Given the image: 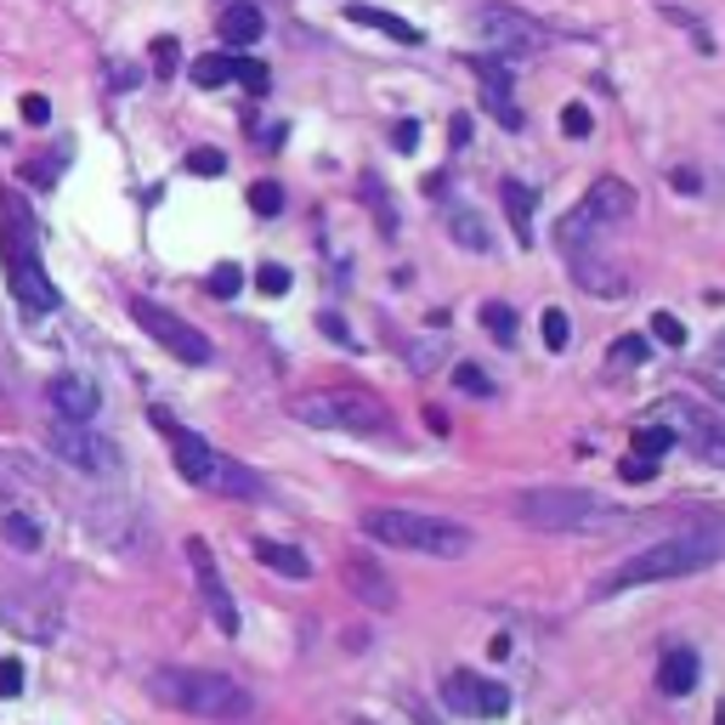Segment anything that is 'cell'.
<instances>
[{"label":"cell","mask_w":725,"mask_h":725,"mask_svg":"<svg viewBox=\"0 0 725 725\" xmlns=\"http://www.w3.org/2000/svg\"><path fill=\"white\" fill-rule=\"evenodd\" d=\"M725 562V527H691V533H675V539H657L646 550H630L612 573L596 578L589 596L607 601V596H623V589H641V584H664V578H691Z\"/></svg>","instance_id":"cell-1"},{"label":"cell","mask_w":725,"mask_h":725,"mask_svg":"<svg viewBox=\"0 0 725 725\" xmlns=\"http://www.w3.org/2000/svg\"><path fill=\"white\" fill-rule=\"evenodd\" d=\"M153 419V431L171 442V459H176V471L193 482V487H210V493H233V499H255L261 493V476L255 471H244L239 459H227L221 448H210L199 431H187V425H176L164 408H153L148 414Z\"/></svg>","instance_id":"cell-2"},{"label":"cell","mask_w":725,"mask_h":725,"mask_svg":"<svg viewBox=\"0 0 725 725\" xmlns=\"http://www.w3.org/2000/svg\"><path fill=\"white\" fill-rule=\"evenodd\" d=\"M516 521L533 533H612L623 510L589 487H527L516 499Z\"/></svg>","instance_id":"cell-3"},{"label":"cell","mask_w":725,"mask_h":725,"mask_svg":"<svg viewBox=\"0 0 725 725\" xmlns=\"http://www.w3.org/2000/svg\"><path fill=\"white\" fill-rule=\"evenodd\" d=\"M289 414L301 425H312V431H352V437L391 431V408H385V398H375L369 385H312V391H295Z\"/></svg>","instance_id":"cell-4"},{"label":"cell","mask_w":725,"mask_h":725,"mask_svg":"<svg viewBox=\"0 0 725 725\" xmlns=\"http://www.w3.org/2000/svg\"><path fill=\"white\" fill-rule=\"evenodd\" d=\"M357 527L369 533L375 544L391 550H414V555H442V562H459V555L476 550V533L459 527L448 516H419V510H362Z\"/></svg>","instance_id":"cell-5"},{"label":"cell","mask_w":725,"mask_h":725,"mask_svg":"<svg viewBox=\"0 0 725 725\" xmlns=\"http://www.w3.org/2000/svg\"><path fill=\"white\" fill-rule=\"evenodd\" d=\"M153 698L193 720H250V691L216 669H153Z\"/></svg>","instance_id":"cell-6"},{"label":"cell","mask_w":725,"mask_h":725,"mask_svg":"<svg viewBox=\"0 0 725 725\" xmlns=\"http://www.w3.org/2000/svg\"><path fill=\"white\" fill-rule=\"evenodd\" d=\"M0 205H7V199H0ZM0 250H7V278H12L18 307H23V312H51L62 295H57V284L46 278L41 250H35V239H28V221H18L12 205H7V239H0Z\"/></svg>","instance_id":"cell-7"},{"label":"cell","mask_w":725,"mask_h":725,"mask_svg":"<svg viewBox=\"0 0 725 725\" xmlns=\"http://www.w3.org/2000/svg\"><path fill=\"white\" fill-rule=\"evenodd\" d=\"M476 35L499 51L505 62H521V57H539L544 46H550V35H544V23L539 18H527L521 7H505V0H493V7H482L476 18Z\"/></svg>","instance_id":"cell-8"},{"label":"cell","mask_w":725,"mask_h":725,"mask_svg":"<svg viewBox=\"0 0 725 725\" xmlns=\"http://www.w3.org/2000/svg\"><path fill=\"white\" fill-rule=\"evenodd\" d=\"M130 318H137V323H142V335L159 341L176 362H193V369H199V362H210V341L199 335V329L182 323L176 312H164L159 301H148V295H130Z\"/></svg>","instance_id":"cell-9"},{"label":"cell","mask_w":725,"mask_h":725,"mask_svg":"<svg viewBox=\"0 0 725 725\" xmlns=\"http://www.w3.org/2000/svg\"><path fill=\"white\" fill-rule=\"evenodd\" d=\"M652 419H664L691 453L725 471V419H709L703 408H691L686 398H657V403H652Z\"/></svg>","instance_id":"cell-10"},{"label":"cell","mask_w":725,"mask_h":725,"mask_svg":"<svg viewBox=\"0 0 725 725\" xmlns=\"http://www.w3.org/2000/svg\"><path fill=\"white\" fill-rule=\"evenodd\" d=\"M46 442H51V453L62 459V465H74V471H91V476L119 471V448L108 437H96L85 419H51Z\"/></svg>","instance_id":"cell-11"},{"label":"cell","mask_w":725,"mask_h":725,"mask_svg":"<svg viewBox=\"0 0 725 725\" xmlns=\"http://www.w3.org/2000/svg\"><path fill=\"white\" fill-rule=\"evenodd\" d=\"M0 618H7V630L23 635V641H57L62 630V601L51 589H28V596H0Z\"/></svg>","instance_id":"cell-12"},{"label":"cell","mask_w":725,"mask_h":725,"mask_svg":"<svg viewBox=\"0 0 725 725\" xmlns=\"http://www.w3.org/2000/svg\"><path fill=\"white\" fill-rule=\"evenodd\" d=\"M442 703L453 709V714H465V720H499L505 709H510V691L499 686V680H476V675H448V686H442Z\"/></svg>","instance_id":"cell-13"},{"label":"cell","mask_w":725,"mask_h":725,"mask_svg":"<svg viewBox=\"0 0 725 725\" xmlns=\"http://www.w3.org/2000/svg\"><path fill=\"white\" fill-rule=\"evenodd\" d=\"M187 562H193V578H199V596H205V607H210V618H216V630H221V635H239V607H233V596H227L210 544H205V539H187Z\"/></svg>","instance_id":"cell-14"},{"label":"cell","mask_w":725,"mask_h":725,"mask_svg":"<svg viewBox=\"0 0 725 725\" xmlns=\"http://www.w3.org/2000/svg\"><path fill=\"white\" fill-rule=\"evenodd\" d=\"M471 69L482 80V108L499 119L505 130H521V108L510 103V69H505L499 57H471Z\"/></svg>","instance_id":"cell-15"},{"label":"cell","mask_w":725,"mask_h":725,"mask_svg":"<svg viewBox=\"0 0 725 725\" xmlns=\"http://www.w3.org/2000/svg\"><path fill=\"white\" fill-rule=\"evenodd\" d=\"M46 403L57 419H96V408H103V398H96V385L85 375H51L46 380Z\"/></svg>","instance_id":"cell-16"},{"label":"cell","mask_w":725,"mask_h":725,"mask_svg":"<svg viewBox=\"0 0 725 725\" xmlns=\"http://www.w3.org/2000/svg\"><path fill=\"white\" fill-rule=\"evenodd\" d=\"M341 584L352 589L362 607H391V601H398V596H391V578H385V567L375 562V555H346V562H341Z\"/></svg>","instance_id":"cell-17"},{"label":"cell","mask_w":725,"mask_h":725,"mask_svg":"<svg viewBox=\"0 0 725 725\" xmlns=\"http://www.w3.org/2000/svg\"><path fill=\"white\" fill-rule=\"evenodd\" d=\"M584 210L596 216L601 227H612V221H630V216H635V187L623 182V176H601L596 187L584 193Z\"/></svg>","instance_id":"cell-18"},{"label":"cell","mask_w":725,"mask_h":725,"mask_svg":"<svg viewBox=\"0 0 725 725\" xmlns=\"http://www.w3.org/2000/svg\"><path fill=\"white\" fill-rule=\"evenodd\" d=\"M567 267H573V278H578L589 295H601V301H618V295L630 289V278H623L618 267H607V261H596L589 250H573V255H567Z\"/></svg>","instance_id":"cell-19"},{"label":"cell","mask_w":725,"mask_h":725,"mask_svg":"<svg viewBox=\"0 0 725 725\" xmlns=\"http://www.w3.org/2000/svg\"><path fill=\"white\" fill-rule=\"evenodd\" d=\"M703 680V664H698V652L691 646H675V652H664V664H657V686L669 691V698H686L691 686Z\"/></svg>","instance_id":"cell-20"},{"label":"cell","mask_w":725,"mask_h":725,"mask_svg":"<svg viewBox=\"0 0 725 725\" xmlns=\"http://www.w3.org/2000/svg\"><path fill=\"white\" fill-rule=\"evenodd\" d=\"M250 555L261 567H273V573H284V578H312V562L295 544H278V539H250Z\"/></svg>","instance_id":"cell-21"},{"label":"cell","mask_w":725,"mask_h":725,"mask_svg":"<svg viewBox=\"0 0 725 725\" xmlns=\"http://www.w3.org/2000/svg\"><path fill=\"white\" fill-rule=\"evenodd\" d=\"M261 28H267V18H261L250 0H239V7H227V12H221L216 35H221V46H255V41H261Z\"/></svg>","instance_id":"cell-22"},{"label":"cell","mask_w":725,"mask_h":725,"mask_svg":"<svg viewBox=\"0 0 725 725\" xmlns=\"http://www.w3.org/2000/svg\"><path fill=\"white\" fill-rule=\"evenodd\" d=\"M499 193H505V216H510V227H516V239H521V250H527V244H533V210H539V187H527V182H505Z\"/></svg>","instance_id":"cell-23"},{"label":"cell","mask_w":725,"mask_h":725,"mask_svg":"<svg viewBox=\"0 0 725 725\" xmlns=\"http://www.w3.org/2000/svg\"><path fill=\"white\" fill-rule=\"evenodd\" d=\"M346 18H352V23H369V28H380V35L403 41V46H414V41H419V28H414V23H403L398 12H380V7H346Z\"/></svg>","instance_id":"cell-24"},{"label":"cell","mask_w":725,"mask_h":725,"mask_svg":"<svg viewBox=\"0 0 725 725\" xmlns=\"http://www.w3.org/2000/svg\"><path fill=\"white\" fill-rule=\"evenodd\" d=\"M448 233H453V244H459V250H476V255L493 244V239H487V227H482V216H476V210H465V205H453V210H448Z\"/></svg>","instance_id":"cell-25"},{"label":"cell","mask_w":725,"mask_h":725,"mask_svg":"<svg viewBox=\"0 0 725 725\" xmlns=\"http://www.w3.org/2000/svg\"><path fill=\"white\" fill-rule=\"evenodd\" d=\"M0 533H7V544L23 550V555H35V550H41V521H35V516H23V510H7Z\"/></svg>","instance_id":"cell-26"},{"label":"cell","mask_w":725,"mask_h":725,"mask_svg":"<svg viewBox=\"0 0 725 725\" xmlns=\"http://www.w3.org/2000/svg\"><path fill=\"white\" fill-rule=\"evenodd\" d=\"M669 448H675V431H669L664 419H646L641 431L630 437V453H646V459H664Z\"/></svg>","instance_id":"cell-27"},{"label":"cell","mask_w":725,"mask_h":725,"mask_svg":"<svg viewBox=\"0 0 725 725\" xmlns=\"http://www.w3.org/2000/svg\"><path fill=\"white\" fill-rule=\"evenodd\" d=\"M227 80H233V57L205 51L199 62H193V85H199V91H216V85H227Z\"/></svg>","instance_id":"cell-28"},{"label":"cell","mask_w":725,"mask_h":725,"mask_svg":"<svg viewBox=\"0 0 725 725\" xmlns=\"http://www.w3.org/2000/svg\"><path fill=\"white\" fill-rule=\"evenodd\" d=\"M641 362H646V341H641V335H618V341L607 346V369H618V375L641 369Z\"/></svg>","instance_id":"cell-29"},{"label":"cell","mask_w":725,"mask_h":725,"mask_svg":"<svg viewBox=\"0 0 725 725\" xmlns=\"http://www.w3.org/2000/svg\"><path fill=\"white\" fill-rule=\"evenodd\" d=\"M482 329H487V335L499 341V346H516V312H510L505 301H487V307H482Z\"/></svg>","instance_id":"cell-30"},{"label":"cell","mask_w":725,"mask_h":725,"mask_svg":"<svg viewBox=\"0 0 725 725\" xmlns=\"http://www.w3.org/2000/svg\"><path fill=\"white\" fill-rule=\"evenodd\" d=\"M205 284H210V295H221V301H233V295L244 289V267H239V261H216Z\"/></svg>","instance_id":"cell-31"},{"label":"cell","mask_w":725,"mask_h":725,"mask_svg":"<svg viewBox=\"0 0 725 725\" xmlns=\"http://www.w3.org/2000/svg\"><path fill=\"white\" fill-rule=\"evenodd\" d=\"M539 329H544V346H550V352H567V341H573V323H567V312H562V307H544Z\"/></svg>","instance_id":"cell-32"},{"label":"cell","mask_w":725,"mask_h":725,"mask_svg":"<svg viewBox=\"0 0 725 725\" xmlns=\"http://www.w3.org/2000/svg\"><path fill=\"white\" fill-rule=\"evenodd\" d=\"M233 80H239L244 91H255V96H267V85H273L267 62H255V57H233Z\"/></svg>","instance_id":"cell-33"},{"label":"cell","mask_w":725,"mask_h":725,"mask_svg":"<svg viewBox=\"0 0 725 725\" xmlns=\"http://www.w3.org/2000/svg\"><path fill=\"white\" fill-rule=\"evenodd\" d=\"M453 385L471 391V398H493V380L476 369V362H453Z\"/></svg>","instance_id":"cell-34"},{"label":"cell","mask_w":725,"mask_h":725,"mask_svg":"<svg viewBox=\"0 0 725 725\" xmlns=\"http://www.w3.org/2000/svg\"><path fill=\"white\" fill-rule=\"evenodd\" d=\"M657 465H664V459H646V453H630V459H623V465H618V476H623V482H630V487H646V482L657 476Z\"/></svg>","instance_id":"cell-35"},{"label":"cell","mask_w":725,"mask_h":725,"mask_svg":"<svg viewBox=\"0 0 725 725\" xmlns=\"http://www.w3.org/2000/svg\"><path fill=\"white\" fill-rule=\"evenodd\" d=\"M250 210H255V216H278V210H284V187H278V182H255V187H250Z\"/></svg>","instance_id":"cell-36"},{"label":"cell","mask_w":725,"mask_h":725,"mask_svg":"<svg viewBox=\"0 0 725 725\" xmlns=\"http://www.w3.org/2000/svg\"><path fill=\"white\" fill-rule=\"evenodd\" d=\"M187 171H193V176H221V171H227V153H221V148H193V153H187Z\"/></svg>","instance_id":"cell-37"},{"label":"cell","mask_w":725,"mask_h":725,"mask_svg":"<svg viewBox=\"0 0 725 725\" xmlns=\"http://www.w3.org/2000/svg\"><path fill=\"white\" fill-rule=\"evenodd\" d=\"M652 335L664 341V346H686V323L675 312H652Z\"/></svg>","instance_id":"cell-38"},{"label":"cell","mask_w":725,"mask_h":725,"mask_svg":"<svg viewBox=\"0 0 725 725\" xmlns=\"http://www.w3.org/2000/svg\"><path fill=\"white\" fill-rule=\"evenodd\" d=\"M23 686H28V675H23V657H0V698H18Z\"/></svg>","instance_id":"cell-39"},{"label":"cell","mask_w":725,"mask_h":725,"mask_svg":"<svg viewBox=\"0 0 725 725\" xmlns=\"http://www.w3.org/2000/svg\"><path fill=\"white\" fill-rule=\"evenodd\" d=\"M148 51H153V74H159V80H171V74H176V51H182V46H176L171 35H164V41H153Z\"/></svg>","instance_id":"cell-40"},{"label":"cell","mask_w":725,"mask_h":725,"mask_svg":"<svg viewBox=\"0 0 725 725\" xmlns=\"http://www.w3.org/2000/svg\"><path fill=\"white\" fill-rule=\"evenodd\" d=\"M562 130H567V137H589V130H596V114H589L584 103H567L562 108Z\"/></svg>","instance_id":"cell-41"},{"label":"cell","mask_w":725,"mask_h":725,"mask_svg":"<svg viewBox=\"0 0 725 725\" xmlns=\"http://www.w3.org/2000/svg\"><path fill=\"white\" fill-rule=\"evenodd\" d=\"M255 289L261 295H284L289 289V273L278 267V261H267V267H255Z\"/></svg>","instance_id":"cell-42"},{"label":"cell","mask_w":725,"mask_h":725,"mask_svg":"<svg viewBox=\"0 0 725 725\" xmlns=\"http://www.w3.org/2000/svg\"><path fill=\"white\" fill-rule=\"evenodd\" d=\"M18 108H23V119H28V125H51V103H46L41 91H28V96H23Z\"/></svg>","instance_id":"cell-43"},{"label":"cell","mask_w":725,"mask_h":725,"mask_svg":"<svg viewBox=\"0 0 725 725\" xmlns=\"http://www.w3.org/2000/svg\"><path fill=\"white\" fill-rule=\"evenodd\" d=\"M391 148H398V153H414V148H419V125H414V119H398V125H391Z\"/></svg>","instance_id":"cell-44"},{"label":"cell","mask_w":725,"mask_h":725,"mask_svg":"<svg viewBox=\"0 0 725 725\" xmlns=\"http://www.w3.org/2000/svg\"><path fill=\"white\" fill-rule=\"evenodd\" d=\"M318 329H323V335H329V341H341V346H352V335H346V323H341L335 312H323V318H318Z\"/></svg>","instance_id":"cell-45"},{"label":"cell","mask_w":725,"mask_h":725,"mask_svg":"<svg viewBox=\"0 0 725 725\" xmlns=\"http://www.w3.org/2000/svg\"><path fill=\"white\" fill-rule=\"evenodd\" d=\"M448 137H453V148H465L471 142V114H453L448 119Z\"/></svg>","instance_id":"cell-46"},{"label":"cell","mask_w":725,"mask_h":725,"mask_svg":"<svg viewBox=\"0 0 725 725\" xmlns=\"http://www.w3.org/2000/svg\"><path fill=\"white\" fill-rule=\"evenodd\" d=\"M675 187L680 193H698V171H675Z\"/></svg>","instance_id":"cell-47"},{"label":"cell","mask_w":725,"mask_h":725,"mask_svg":"<svg viewBox=\"0 0 725 725\" xmlns=\"http://www.w3.org/2000/svg\"><path fill=\"white\" fill-rule=\"evenodd\" d=\"M714 725H725V703H720V709H714Z\"/></svg>","instance_id":"cell-48"},{"label":"cell","mask_w":725,"mask_h":725,"mask_svg":"<svg viewBox=\"0 0 725 725\" xmlns=\"http://www.w3.org/2000/svg\"><path fill=\"white\" fill-rule=\"evenodd\" d=\"M714 352H720V362H725V335H720V346H714Z\"/></svg>","instance_id":"cell-49"},{"label":"cell","mask_w":725,"mask_h":725,"mask_svg":"<svg viewBox=\"0 0 725 725\" xmlns=\"http://www.w3.org/2000/svg\"><path fill=\"white\" fill-rule=\"evenodd\" d=\"M357 725H375V720H357Z\"/></svg>","instance_id":"cell-50"}]
</instances>
